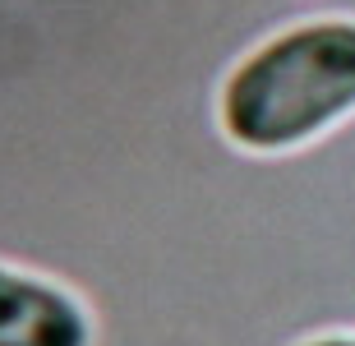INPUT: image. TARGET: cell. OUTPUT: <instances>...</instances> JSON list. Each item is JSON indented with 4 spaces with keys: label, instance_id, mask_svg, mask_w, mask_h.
Segmentation results:
<instances>
[{
    "label": "cell",
    "instance_id": "obj_3",
    "mask_svg": "<svg viewBox=\"0 0 355 346\" xmlns=\"http://www.w3.org/2000/svg\"><path fill=\"white\" fill-rule=\"evenodd\" d=\"M295 346H355V333H314Z\"/></svg>",
    "mask_w": 355,
    "mask_h": 346
},
{
    "label": "cell",
    "instance_id": "obj_2",
    "mask_svg": "<svg viewBox=\"0 0 355 346\" xmlns=\"http://www.w3.org/2000/svg\"><path fill=\"white\" fill-rule=\"evenodd\" d=\"M0 346H97V319L74 286L0 259Z\"/></svg>",
    "mask_w": 355,
    "mask_h": 346
},
{
    "label": "cell",
    "instance_id": "obj_1",
    "mask_svg": "<svg viewBox=\"0 0 355 346\" xmlns=\"http://www.w3.org/2000/svg\"><path fill=\"white\" fill-rule=\"evenodd\" d=\"M217 130L245 157H291L355 120V14H314L240 55L217 88Z\"/></svg>",
    "mask_w": 355,
    "mask_h": 346
}]
</instances>
